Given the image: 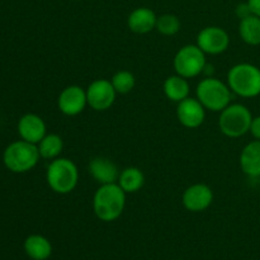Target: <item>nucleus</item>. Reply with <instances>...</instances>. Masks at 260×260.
Here are the masks:
<instances>
[{
  "instance_id": "39448f33",
  "label": "nucleus",
  "mask_w": 260,
  "mask_h": 260,
  "mask_svg": "<svg viewBox=\"0 0 260 260\" xmlns=\"http://www.w3.org/2000/svg\"><path fill=\"white\" fill-rule=\"evenodd\" d=\"M231 89L220 79L207 76L197 85V99L206 109L212 112H221L230 104Z\"/></svg>"
},
{
  "instance_id": "a878e982",
  "label": "nucleus",
  "mask_w": 260,
  "mask_h": 260,
  "mask_svg": "<svg viewBox=\"0 0 260 260\" xmlns=\"http://www.w3.org/2000/svg\"><path fill=\"white\" fill-rule=\"evenodd\" d=\"M246 2H248L249 7H250L251 13L254 15L260 17V0H246Z\"/></svg>"
},
{
  "instance_id": "423d86ee",
  "label": "nucleus",
  "mask_w": 260,
  "mask_h": 260,
  "mask_svg": "<svg viewBox=\"0 0 260 260\" xmlns=\"http://www.w3.org/2000/svg\"><path fill=\"white\" fill-rule=\"evenodd\" d=\"M253 116L248 107L244 104H229L223 111L220 112L218 127L225 136L238 139L248 134L250 129Z\"/></svg>"
},
{
  "instance_id": "7ed1b4c3",
  "label": "nucleus",
  "mask_w": 260,
  "mask_h": 260,
  "mask_svg": "<svg viewBox=\"0 0 260 260\" xmlns=\"http://www.w3.org/2000/svg\"><path fill=\"white\" fill-rule=\"evenodd\" d=\"M46 179L51 189L57 194H69L79 182V170L75 162L66 157L51 160L46 173Z\"/></svg>"
},
{
  "instance_id": "6e6552de",
  "label": "nucleus",
  "mask_w": 260,
  "mask_h": 260,
  "mask_svg": "<svg viewBox=\"0 0 260 260\" xmlns=\"http://www.w3.org/2000/svg\"><path fill=\"white\" fill-rule=\"evenodd\" d=\"M117 91L112 85L111 80L96 79L86 89L88 106L96 112H103L111 108L116 102Z\"/></svg>"
},
{
  "instance_id": "20e7f679",
  "label": "nucleus",
  "mask_w": 260,
  "mask_h": 260,
  "mask_svg": "<svg viewBox=\"0 0 260 260\" xmlns=\"http://www.w3.org/2000/svg\"><path fill=\"white\" fill-rule=\"evenodd\" d=\"M41 155L37 145L19 140L5 149L3 161L5 167L13 173H27L37 165Z\"/></svg>"
},
{
  "instance_id": "aec40b11",
  "label": "nucleus",
  "mask_w": 260,
  "mask_h": 260,
  "mask_svg": "<svg viewBox=\"0 0 260 260\" xmlns=\"http://www.w3.org/2000/svg\"><path fill=\"white\" fill-rule=\"evenodd\" d=\"M239 35L241 40L250 46L260 45V17L258 15H249L240 19L239 23Z\"/></svg>"
},
{
  "instance_id": "4468645a",
  "label": "nucleus",
  "mask_w": 260,
  "mask_h": 260,
  "mask_svg": "<svg viewBox=\"0 0 260 260\" xmlns=\"http://www.w3.org/2000/svg\"><path fill=\"white\" fill-rule=\"evenodd\" d=\"M89 174L99 184L117 183L119 178V170L111 159L104 156H96L89 162Z\"/></svg>"
},
{
  "instance_id": "ddd939ff",
  "label": "nucleus",
  "mask_w": 260,
  "mask_h": 260,
  "mask_svg": "<svg viewBox=\"0 0 260 260\" xmlns=\"http://www.w3.org/2000/svg\"><path fill=\"white\" fill-rule=\"evenodd\" d=\"M18 132L22 140L38 145L46 136V123L40 116L33 113L24 114L18 122Z\"/></svg>"
},
{
  "instance_id": "a211bd4d",
  "label": "nucleus",
  "mask_w": 260,
  "mask_h": 260,
  "mask_svg": "<svg viewBox=\"0 0 260 260\" xmlns=\"http://www.w3.org/2000/svg\"><path fill=\"white\" fill-rule=\"evenodd\" d=\"M24 251L33 260H47L52 254V245L45 236L30 235L24 241Z\"/></svg>"
},
{
  "instance_id": "f257e3e1",
  "label": "nucleus",
  "mask_w": 260,
  "mask_h": 260,
  "mask_svg": "<svg viewBox=\"0 0 260 260\" xmlns=\"http://www.w3.org/2000/svg\"><path fill=\"white\" fill-rule=\"evenodd\" d=\"M126 194L118 183L102 184L93 197V210L96 217L104 222H112L121 217L126 207Z\"/></svg>"
},
{
  "instance_id": "9d476101",
  "label": "nucleus",
  "mask_w": 260,
  "mask_h": 260,
  "mask_svg": "<svg viewBox=\"0 0 260 260\" xmlns=\"http://www.w3.org/2000/svg\"><path fill=\"white\" fill-rule=\"evenodd\" d=\"M57 106L65 116H78L88 106L86 90L79 85H69L60 93Z\"/></svg>"
},
{
  "instance_id": "f3484780",
  "label": "nucleus",
  "mask_w": 260,
  "mask_h": 260,
  "mask_svg": "<svg viewBox=\"0 0 260 260\" xmlns=\"http://www.w3.org/2000/svg\"><path fill=\"white\" fill-rule=\"evenodd\" d=\"M164 94L169 101L179 103V102L184 101L189 96L190 86L188 83V79L183 78L180 75H172L169 78L165 79L164 85Z\"/></svg>"
},
{
  "instance_id": "4be33fe9",
  "label": "nucleus",
  "mask_w": 260,
  "mask_h": 260,
  "mask_svg": "<svg viewBox=\"0 0 260 260\" xmlns=\"http://www.w3.org/2000/svg\"><path fill=\"white\" fill-rule=\"evenodd\" d=\"M111 83L113 88L116 89L117 94H127L135 88L136 79L135 75L128 70L117 71L111 79Z\"/></svg>"
},
{
  "instance_id": "f03ea898",
  "label": "nucleus",
  "mask_w": 260,
  "mask_h": 260,
  "mask_svg": "<svg viewBox=\"0 0 260 260\" xmlns=\"http://www.w3.org/2000/svg\"><path fill=\"white\" fill-rule=\"evenodd\" d=\"M228 85L231 91L243 98H254L260 94V69L249 62L234 65L228 73Z\"/></svg>"
},
{
  "instance_id": "0eeeda50",
  "label": "nucleus",
  "mask_w": 260,
  "mask_h": 260,
  "mask_svg": "<svg viewBox=\"0 0 260 260\" xmlns=\"http://www.w3.org/2000/svg\"><path fill=\"white\" fill-rule=\"evenodd\" d=\"M173 65L178 75L185 79L196 78L205 71L206 53L197 45H185L175 53Z\"/></svg>"
},
{
  "instance_id": "dca6fc26",
  "label": "nucleus",
  "mask_w": 260,
  "mask_h": 260,
  "mask_svg": "<svg viewBox=\"0 0 260 260\" xmlns=\"http://www.w3.org/2000/svg\"><path fill=\"white\" fill-rule=\"evenodd\" d=\"M241 170L251 178L260 177V141L249 142L240 154Z\"/></svg>"
},
{
  "instance_id": "2eb2a0df",
  "label": "nucleus",
  "mask_w": 260,
  "mask_h": 260,
  "mask_svg": "<svg viewBox=\"0 0 260 260\" xmlns=\"http://www.w3.org/2000/svg\"><path fill=\"white\" fill-rule=\"evenodd\" d=\"M157 15L154 10L146 7L136 8L129 13L127 18V25L129 30L137 35H146L156 28Z\"/></svg>"
},
{
  "instance_id": "1a4fd4ad",
  "label": "nucleus",
  "mask_w": 260,
  "mask_h": 260,
  "mask_svg": "<svg viewBox=\"0 0 260 260\" xmlns=\"http://www.w3.org/2000/svg\"><path fill=\"white\" fill-rule=\"evenodd\" d=\"M230 45L228 32L221 27L210 25L198 33L197 46L206 55H220L225 52Z\"/></svg>"
},
{
  "instance_id": "412c9836",
  "label": "nucleus",
  "mask_w": 260,
  "mask_h": 260,
  "mask_svg": "<svg viewBox=\"0 0 260 260\" xmlns=\"http://www.w3.org/2000/svg\"><path fill=\"white\" fill-rule=\"evenodd\" d=\"M38 151L42 159L53 160L57 159L63 149V141L57 134L46 135L37 145Z\"/></svg>"
},
{
  "instance_id": "393cba45",
  "label": "nucleus",
  "mask_w": 260,
  "mask_h": 260,
  "mask_svg": "<svg viewBox=\"0 0 260 260\" xmlns=\"http://www.w3.org/2000/svg\"><path fill=\"white\" fill-rule=\"evenodd\" d=\"M253 137L255 140H259L260 141V116L253 117V121H251L250 129H249Z\"/></svg>"
},
{
  "instance_id": "5701e85b",
  "label": "nucleus",
  "mask_w": 260,
  "mask_h": 260,
  "mask_svg": "<svg viewBox=\"0 0 260 260\" xmlns=\"http://www.w3.org/2000/svg\"><path fill=\"white\" fill-rule=\"evenodd\" d=\"M180 27H182V23L179 18L172 13H167L157 17L155 29L164 36H174L179 32Z\"/></svg>"
},
{
  "instance_id": "f8f14e48",
  "label": "nucleus",
  "mask_w": 260,
  "mask_h": 260,
  "mask_svg": "<svg viewBox=\"0 0 260 260\" xmlns=\"http://www.w3.org/2000/svg\"><path fill=\"white\" fill-rule=\"evenodd\" d=\"M177 117L182 126L187 128H198L205 122L206 108L197 98L188 96L178 103Z\"/></svg>"
},
{
  "instance_id": "bb28decb",
  "label": "nucleus",
  "mask_w": 260,
  "mask_h": 260,
  "mask_svg": "<svg viewBox=\"0 0 260 260\" xmlns=\"http://www.w3.org/2000/svg\"><path fill=\"white\" fill-rule=\"evenodd\" d=\"M75 2H81V0H75Z\"/></svg>"
},
{
  "instance_id": "9b49d317",
  "label": "nucleus",
  "mask_w": 260,
  "mask_h": 260,
  "mask_svg": "<svg viewBox=\"0 0 260 260\" xmlns=\"http://www.w3.org/2000/svg\"><path fill=\"white\" fill-rule=\"evenodd\" d=\"M182 202L185 210L190 212H202L212 205L213 192L207 184L203 183L192 184L183 193Z\"/></svg>"
},
{
  "instance_id": "b1692460",
  "label": "nucleus",
  "mask_w": 260,
  "mask_h": 260,
  "mask_svg": "<svg viewBox=\"0 0 260 260\" xmlns=\"http://www.w3.org/2000/svg\"><path fill=\"white\" fill-rule=\"evenodd\" d=\"M235 13H236V15H238V17L240 18V19H244V18H246V17H249V15L253 14V13H251L250 7H249L248 2L240 3V4H239L238 7H236Z\"/></svg>"
},
{
  "instance_id": "6ab92c4d",
  "label": "nucleus",
  "mask_w": 260,
  "mask_h": 260,
  "mask_svg": "<svg viewBox=\"0 0 260 260\" xmlns=\"http://www.w3.org/2000/svg\"><path fill=\"white\" fill-rule=\"evenodd\" d=\"M117 183L126 193H136L144 187L145 175L139 168L128 167L119 173V178Z\"/></svg>"
}]
</instances>
